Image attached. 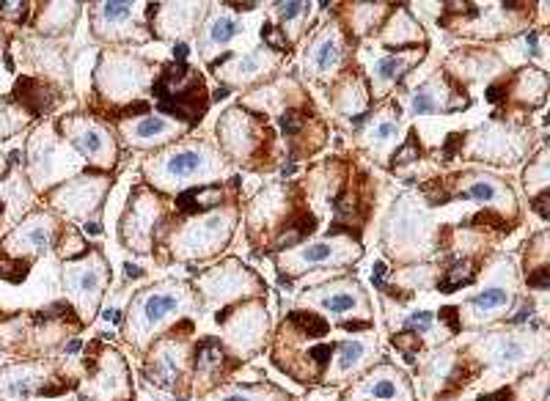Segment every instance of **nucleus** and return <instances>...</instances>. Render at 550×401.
I'll return each mask as SVG.
<instances>
[{
	"mask_svg": "<svg viewBox=\"0 0 550 401\" xmlns=\"http://www.w3.org/2000/svg\"><path fill=\"white\" fill-rule=\"evenodd\" d=\"M404 327L410 330V333H426L429 327H432V313L429 311H416V313H410L407 319H404Z\"/></svg>",
	"mask_w": 550,
	"mask_h": 401,
	"instance_id": "58836bf2",
	"label": "nucleus"
},
{
	"mask_svg": "<svg viewBox=\"0 0 550 401\" xmlns=\"http://www.w3.org/2000/svg\"><path fill=\"white\" fill-rule=\"evenodd\" d=\"M399 102L394 100H382L377 102V107L372 113L363 116V121L355 126V135H358V146L377 157L380 162L388 165L391 154L399 149L402 143V121H399Z\"/></svg>",
	"mask_w": 550,
	"mask_h": 401,
	"instance_id": "ddd939ff",
	"label": "nucleus"
},
{
	"mask_svg": "<svg viewBox=\"0 0 550 401\" xmlns=\"http://www.w3.org/2000/svg\"><path fill=\"white\" fill-rule=\"evenodd\" d=\"M151 97L168 119H174L187 129L201 124L206 107H209V94L206 83L199 69H190L185 61H171L160 66V75L151 85Z\"/></svg>",
	"mask_w": 550,
	"mask_h": 401,
	"instance_id": "20e7f679",
	"label": "nucleus"
},
{
	"mask_svg": "<svg viewBox=\"0 0 550 401\" xmlns=\"http://www.w3.org/2000/svg\"><path fill=\"white\" fill-rule=\"evenodd\" d=\"M449 77H454L462 88L484 83L493 77L503 75V58L493 50H476V47H460L443 61L440 66Z\"/></svg>",
	"mask_w": 550,
	"mask_h": 401,
	"instance_id": "a878e982",
	"label": "nucleus"
},
{
	"mask_svg": "<svg viewBox=\"0 0 550 401\" xmlns=\"http://www.w3.org/2000/svg\"><path fill=\"white\" fill-rule=\"evenodd\" d=\"M377 42L391 50H404V47H419L426 44V33L421 23L413 17L410 6H394L388 20L377 30Z\"/></svg>",
	"mask_w": 550,
	"mask_h": 401,
	"instance_id": "7c9ffc66",
	"label": "nucleus"
},
{
	"mask_svg": "<svg viewBox=\"0 0 550 401\" xmlns=\"http://www.w3.org/2000/svg\"><path fill=\"white\" fill-rule=\"evenodd\" d=\"M515 305V283L512 277H506V283H490L484 286L479 294H474L471 300H465L462 308H457V313L468 316V327H479L481 322L498 319V313H506Z\"/></svg>",
	"mask_w": 550,
	"mask_h": 401,
	"instance_id": "c756f323",
	"label": "nucleus"
},
{
	"mask_svg": "<svg viewBox=\"0 0 550 401\" xmlns=\"http://www.w3.org/2000/svg\"><path fill=\"white\" fill-rule=\"evenodd\" d=\"M426 50H429L426 44H419V47L380 52L377 58H372V64L366 69V83H369L372 102L391 100L394 97V88L399 83H404V77L410 75L426 58Z\"/></svg>",
	"mask_w": 550,
	"mask_h": 401,
	"instance_id": "2eb2a0df",
	"label": "nucleus"
},
{
	"mask_svg": "<svg viewBox=\"0 0 550 401\" xmlns=\"http://www.w3.org/2000/svg\"><path fill=\"white\" fill-rule=\"evenodd\" d=\"M204 11H206L204 3H149L146 23H149L151 36L182 42L199 30Z\"/></svg>",
	"mask_w": 550,
	"mask_h": 401,
	"instance_id": "412c9836",
	"label": "nucleus"
},
{
	"mask_svg": "<svg viewBox=\"0 0 550 401\" xmlns=\"http://www.w3.org/2000/svg\"><path fill=\"white\" fill-rule=\"evenodd\" d=\"M66 135L86 160H91L94 165L100 168H113L116 160H119V146H116V138L107 126H102L97 119H83L75 116L69 126H66Z\"/></svg>",
	"mask_w": 550,
	"mask_h": 401,
	"instance_id": "b1692460",
	"label": "nucleus"
},
{
	"mask_svg": "<svg viewBox=\"0 0 550 401\" xmlns=\"http://www.w3.org/2000/svg\"><path fill=\"white\" fill-rule=\"evenodd\" d=\"M28 6L25 3H0V14L6 17H14V20H25V11Z\"/></svg>",
	"mask_w": 550,
	"mask_h": 401,
	"instance_id": "79ce46f5",
	"label": "nucleus"
},
{
	"mask_svg": "<svg viewBox=\"0 0 550 401\" xmlns=\"http://www.w3.org/2000/svg\"><path fill=\"white\" fill-rule=\"evenodd\" d=\"M165 212L163 198L149 184H138L129 196L127 212L122 217V242L135 253H149L157 239V226Z\"/></svg>",
	"mask_w": 550,
	"mask_h": 401,
	"instance_id": "f8f14e48",
	"label": "nucleus"
},
{
	"mask_svg": "<svg viewBox=\"0 0 550 401\" xmlns=\"http://www.w3.org/2000/svg\"><path fill=\"white\" fill-rule=\"evenodd\" d=\"M228 369V354L218 338H201L196 347V382H204V388H212L221 374Z\"/></svg>",
	"mask_w": 550,
	"mask_h": 401,
	"instance_id": "72a5a7b5",
	"label": "nucleus"
},
{
	"mask_svg": "<svg viewBox=\"0 0 550 401\" xmlns=\"http://www.w3.org/2000/svg\"><path fill=\"white\" fill-rule=\"evenodd\" d=\"M548 97V75L545 69H534V66H523L512 77L501 80V85H490L487 88V102L490 104H503L509 110H537L545 104Z\"/></svg>",
	"mask_w": 550,
	"mask_h": 401,
	"instance_id": "f3484780",
	"label": "nucleus"
},
{
	"mask_svg": "<svg viewBox=\"0 0 550 401\" xmlns=\"http://www.w3.org/2000/svg\"><path fill=\"white\" fill-rule=\"evenodd\" d=\"M157 75H160V64H154L138 52L105 50L97 64V88H100L102 100H110V104H122L124 110V102L129 104L146 102Z\"/></svg>",
	"mask_w": 550,
	"mask_h": 401,
	"instance_id": "39448f33",
	"label": "nucleus"
},
{
	"mask_svg": "<svg viewBox=\"0 0 550 401\" xmlns=\"http://www.w3.org/2000/svg\"><path fill=\"white\" fill-rule=\"evenodd\" d=\"M69 280H72L75 294L80 297V302H83V311H86L88 319H91V313H94L97 305H100L102 289H105V283H107V264H105V258H102L100 253H91L80 267L69 270Z\"/></svg>",
	"mask_w": 550,
	"mask_h": 401,
	"instance_id": "2f4dec72",
	"label": "nucleus"
},
{
	"mask_svg": "<svg viewBox=\"0 0 550 401\" xmlns=\"http://www.w3.org/2000/svg\"><path fill=\"white\" fill-rule=\"evenodd\" d=\"M333 349H336V363L327 369L325 379L333 382V385H339V382H347L352 374L363 371L372 363L377 344L372 338H350V341L336 344Z\"/></svg>",
	"mask_w": 550,
	"mask_h": 401,
	"instance_id": "473e14b6",
	"label": "nucleus"
},
{
	"mask_svg": "<svg viewBox=\"0 0 550 401\" xmlns=\"http://www.w3.org/2000/svg\"><path fill=\"white\" fill-rule=\"evenodd\" d=\"M223 322L228 344L237 347L242 354H253L264 344V333H267V311L262 308V302H245L240 308H228L223 316L218 319Z\"/></svg>",
	"mask_w": 550,
	"mask_h": 401,
	"instance_id": "5701e85b",
	"label": "nucleus"
},
{
	"mask_svg": "<svg viewBox=\"0 0 550 401\" xmlns=\"http://www.w3.org/2000/svg\"><path fill=\"white\" fill-rule=\"evenodd\" d=\"M545 242H548V234L542 231V234H537V237L528 242V253H525V280H528V286H534V289H548V283H550Z\"/></svg>",
	"mask_w": 550,
	"mask_h": 401,
	"instance_id": "c9c22d12",
	"label": "nucleus"
},
{
	"mask_svg": "<svg viewBox=\"0 0 550 401\" xmlns=\"http://www.w3.org/2000/svg\"><path fill=\"white\" fill-rule=\"evenodd\" d=\"M352 47H355V39L336 20V14H330L325 23L308 30V39L303 47V77L311 80L314 85L327 88L355 64L350 58Z\"/></svg>",
	"mask_w": 550,
	"mask_h": 401,
	"instance_id": "423d86ee",
	"label": "nucleus"
},
{
	"mask_svg": "<svg viewBox=\"0 0 550 401\" xmlns=\"http://www.w3.org/2000/svg\"><path fill=\"white\" fill-rule=\"evenodd\" d=\"M327 102H330V107L339 119H352V129H355L358 119L363 113H369V107L375 102H372V94H369L366 75L361 72L358 64H352L336 83L327 85Z\"/></svg>",
	"mask_w": 550,
	"mask_h": 401,
	"instance_id": "393cba45",
	"label": "nucleus"
},
{
	"mask_svg": "<svg viewBox=\"0 0 550 401\" xmlns=\"http://www.w3.org/2000/svg\"><path fill=\"white\" fill-rule=\"evenodd\" d=\"M242 104L278 121L286 154L292 160H305L317 154L330 138L325 119L317 113L298 77H275L273 83L250 91V97H245Z\"/></svg>",
	"mask_w": 550,
	"mask_h": 401,
	"instance_id": "f257e3e1",
	"label": "nucleus"
},
{
	"mask_svg": "<svg viewBox=\"0 0 550 401\" xmlns=\"http://www.w3.org/2000/svg\"><path fill=\"white\" fill-rule=\"evenodd\" d=\"M28 267H30V261H23V258H8V253L0 251V277H3V280L20 283V280L28 275Z\"/></svg>",
	"mask_w": 550,
	"mask_h": 401,
	"instance_id": "4c0bfd02",
	"label": "nucleus"
},
{
	"mask_svg": "<svg viewBox=\"0 0 550 401\" xmlns=\"http://www.w3.org/2000/svg\"><path fill=\"white\" fill-rule=\"evenodd\" d=\"M468 107H471L468 88H462L443 69H438L426 80H421L410 94V116L413 119H419V116H451V113H462Z\"/></svg>",
	"mask_w": 550,
	"mask_h": 401,
	"instance_id": "4468645a",
	"label": "nucleus"
},
{
	"mask_svg": "<svg viewBox=\"0 0 550 401\" xmlns=\"http://www.w3.org/2000/svg\"><path fill=\"white\" fill-rule=\"evenodd\" d=\"M534 132L515 121H490L474 132H460V154L471 160H487L490 165H515L531 154Z\"/></svg>",
	"mask_w": 550,
	"mask_h": 401,
	"instance_id": "0eeeda50",
	"label": "nucleus"
},
{
	"mask_svg": "<svg viewBox=\"0 0 550 401\" xmlns=\"http://www.w3.org/2000/svg\"><path fill=\"white\" fill-rule=\"evenodd\" d=\"M0 215H3V200H0Z\"/></svg>",
	"mask_w": 550,
	"mask_h": 401,
	"instance_id": "37998d69",
	"label": "nucleus"
},
{
	"mask_svg": "<svg viewBox=\"0 0 550 401\" xmlns=\"http://www.w3.org/2000/svg\"><path fill=\"white\" fill-rule=\"evenodd\" d=\"M116 129H119L122 140H127V146H132V149H165V146L176 143V138L190 132L185 124H179L163 113H151V110L119 119Z\"/></svg>",
	"mask_w": 550,
	"mask_h": 401,
	"instance_id": "a211bd4d",
	"label": "nucleus"
},
{
	"mask_svg": "<svg viewBox=\"0 0 550 401\" xmlns=\"http://www.w3.org/2000/svg\"><path fill=\"white\" fill-rule=\"evenodd\" d=\"M25 239L30 242V248H33V251H45V248L50 245V228H45V226L28 228Z\"/></svg>",
	"mask_w": 550,
	"mask_h": 401,
	"instance_id": "ea45409f",
	"label": "nucleus"
},
{
	"mask_svg": "<svg viewBox=\"0 0 550 401\" xmlns=\"http://www.w3.org/2000/svg\"><path fill=\"white\" fill-rule=\"evenodd\" d=\"M487 363H493L498 371H512L523 363H531L534 357L545 354V338L531 335V333H501V335H487L481 341Z\"/></svg>",
	"mask_w": 550,
	"mask_h": 401,
	"instance_id": "aec40b11",
	"label": "nucleus"
},
{
	"mask_svg": "<svg viewBox=\"0 0 550 401\" xmlns=\"http://www.w3.org/2000/svg\"><path fill=\"white\" fill-rule=\"evenodd\" d=\"M242 33H245L242 20H237L234 14H228L226 6L212 3V6H206L204 17H201V25H199V30H196V47H199V55L206 61V64H212V61H215L218 55H223L226 47H228L237 36H242Z\"/></svg>",
	"mask_w": 550,
	"mask_h": 401,
	"instance_id": "4be33fe9",
	"label": "nucleus"
},
{
	"mask_svg": "<svg viewBox=\"0 0 550 401\" xmlns=\"http://www.w3.org/2000/svg\"><path fill=\"white\" fill-rule=\"evenodd\" d=\"M91 28L100 42L110 44H144L151 39L146 8L138 3H94Z\"/></svg>",
	"mask_w": 550,
	"mask_h": 401,
	"instance_id": "9b49d317",
	"label": "nucleus"
},
{
	"mask_svg": "<svg viewBox=\"0 0 550 401\" xmlns=\"http://www.w3.org/2000/svg\"><path fill=\"white\" fill-rule=\"evenodd\" d=\"M311 3H273V20L275 25L283 30V36L298 44L303 33L308 30V14H311Z\"/></svg>",
	"mask_w": 550,
	"mask_h": 401,
	"instance_id": "f704fd0d",
	"label": "nucleus"
},
{
	"mask_svg": "<svg viewBox=\"0 0 550 401\" xmlns=\"http://www.w3.org/2000/svg\"><path fill=\"white\" fill-rule=\"evenodd\" d=\"M226 157L206 138H185L165 149L154 151L144 162V176L151 190H182L193 181H212L223 174Z\"/></svg>",
	"mask_w": 550,
	"mask_h": 401,
	"instance_id": "7ed1b4c3",
	"label": "nucleus"
},
{
	"mask_svg": "<svg viewBox=\"0 0 550 401\" xmlns=\"http://www.w3.org/2000/svg\"><path fill=\"white\" fill-rule=\"evenodd\" d=\"M350 401H413V390L407 376L399 369H394L391 363H380L369 374L361 379V385L347 393Z\"/></svg>",
	"mask_w": 550,
	"mask_h": 401,
	"instance_id": "cd10ccee",
	"label": "nucleus"
},
{
	"mask_svg": "<svg viewBox=\"0 0 550 401\" xmlns=\"http://www.w3.org/2000/svg\"><path fill=\"white\" fill-rule=\"evenodd\" d=\"M212 401H256V396H253V390H250V388H231V390L218 393Z\"/></svg>",
	"mask_w": 550,
	"mask_h": 401,
	"instance_id": "a19ab883",
	"label": "nucleus"
},
{
	"mask_svg": "<svg viewBox=\"0 0 550 401\" xmlns=\"http://www.w3.org/2000/svg\"><path fill=\"white\" fill-rule=\"evenodd\" d=\"M218 149L226 160L245 165L253 171H273L281 162L278 135L267 116L250 110L245 104H231L215 124Z\"/></svg>",
	"mask_w": 550,
	"mask_h": 401,
	"instance_id": "f03ea898",
	"label": "nucleus"
},
{
	"mask_svg": "<svg viewBox=\"0 0 550 401\" xmlns=\"http://www.w3.org/2000/svg\"><path fill=\"white\" fill-rule=\"evenodd\" d=\"M289 55L275 52L270 47H253L248 52L226 50L209 66V72L223 83V88H262L281 77V69Z\"/></svg>",
	"mask_w": 550,
	"mask_h": 401,
	"instance_id": "1a4fd4ad",
	"label": "nucleus"
},
{
	"mask_svg": "<svg viewBox=\"0 0 550 401\" xmlns=\"http://www.w3.org/2000/svg\"><path fill=\"white\" fill-rule=\"evenodd\" d=\"M187 341L179 338V330L165 335L154 352L151 357L146 360V376L151 379V385L163 388V390H174V393H182L179 385L187 382Z\"/></svg>",
	"mask_w": 550,
	"mask_h": 401,
	"instance_id": "6ab92c4d",
	"label": "nucleus"
},
{
	"mask_svg": "<svg viewBox=\"0 0 550 401\" xmlns=\"http://www.w3.org/2000/svg\"><path fill=\"white\" fill-rule=\"evenodd\" d=\"M525 190L537 198V196H542V193H548V146L542 143L537 154L531 157V162H528V168H525Z\"/></svg>",
	"mask_w": 550,
	"mask_h": 401,
	"instance_id": "e433bc0d",
	"label": "nucleus"
},
{
	"mask_svg": "<svg viewBox=\"0 0 550 401\" xmlns=\"http://www.w3.org/2000/svg\"><path fill=\"white\" fill-rule=\"evenodd\" d=\"M305 302H314L322 311L336 313V316L355 313V311H361L363 316H369L366 294H363V289L355 280H350V277H336L330 283H322V286L305 292Z\"/></svg>",
	"mask_w": 550,
	"mask_h": 401,
	"instance_id": "c85d7f7f",
	"label": "nucleus"
},
{
	"mask_svg": "<svg viewBox=\"0 0 550 401\" xmlns=\"http://www.w3.org/2000/svg\"><path fill=\"white\" fill-rule=\"evenodd\" d=\"M361 258V245L352 242V237L333 234L322 242H308L298 251L278 256V267L289 270V275H303L308 267H325V264H350Z\"/></svg>",
	"mask_w": 550,
	"mask_h": 401,
	"instance_id": "dca6fc26",
	"label": "nucleus"
},
{
	"mask_svg": "<svg viewBox=\"0 0 550 401\" xmlns=\"http://www.w3.org/2000/svg\"><path fill=\"white\" fill-rule=\"evenodd\" d=\"M193 300V292L187 283H157L146 292H141L129 305V338L135 335V344L144 347V341L151 338V330L165 325L174 313H182Z\"/></svg>",
	"mask_w": 550,
	"mask_h": 401,
	"instance_id": "6e6552de",
	"label": "nucleus"
},
{
	"mask_svg": "<svg viewBox=\"0 0 550 401\" xmlns=\"http://www.w3.org/2000/svg\"><path fill=\"white\" fill-rule=\"evenodd\" d=\"M234 223H237L234 203L226 209L204 212L176 234L174 242H171V248H174L171 253L176 258H209L228 245V239L234 234Z\"/></svg>",
	"mask_w": 550,
	"mask_h": 401,
	"instance_id": "9d476101",
	"label": "nucleus"
},
{
	"mask_svg": "<svg viewBox=\"0 0 550 401\" xmlns=\"http://www.w3.org/2000/svg\"><path fill=\"white\" fill-rule=\"evenodd\" d=\"M201 294L206 300H234V297H245L242 292L248 294H262V283L259 277L253 275L250 270H245L240 261H226L223 267L218 270H209L206 275L199 280Z\"/></svg>",
	"mask_w": 550,
	"mask_h": 401,
	"instance_id": "bb28decb",
	"label": "nucleus"
}]
</instances>
